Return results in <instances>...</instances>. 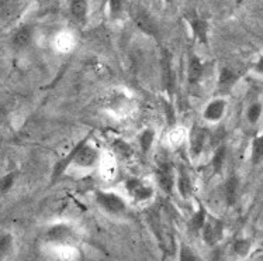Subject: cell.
I'll list each match as a JSON object with an SVG mask.
<instances>
[{
  "label": "cell",
  "instance_id": "e0dca14e",
  "mask_svg": "<svg viewBox=\"0 0 263 261\" xmlns=\"http://www.w3.org/2000/svg\"><path fill=\"white\" fill-rule=\"evenodd\" d=\"M238 192H239V180L236 175H230L228 180L226 181V184H224V198H226V202L230 206L236 203Z\"/></svg>",
  "mask_w": 263,
  "mask_h": 261
},
{
  "label": "cell",
  "instance_id": "83f0119b",
  "mask_svg": "<svg viewBox=\"0 0 263 261\" xmlns=\"http://www.w3.org/2000/svg\"><path fill=\"white\" fill-rule=\"evenodd\" d=\"M114 148H116V151L120 152L121 157H128L129 154L133 152V150H131V147H129L128 144L121 142V140H117V142L114 143Z\"/></svg>",
  "mask_w": 263,
  "mask_h": 261
},
{
  "label": "cell",
  "instance_id": "5b68a950",
  "mask_svg": "<svg viewBox=\"0 0 263 261\" xmlns=\"http://www.w3.org/2000/svg\"><path fill=\"white\" fill-rule=\"evenodd\" d=\"M125 189L128 192L129 198L134 202H148L151 201L154 195H155V190L149 185L146 181L137 178V177H129L128 180L125 181Z\"/></svg>",
  "mask_w": 263,
  "mask_h": 261
},
{
  "label": "cell",
  "instance_id": "9a60e30c",
  "mask_svg": "<svg viewBox=\"0 0 263 261\" xmlns=\"http://www.w3.org/2000/svg\"><path fill=\"white\" fill-rule=\"evenodd\" d=\"M226 110V99H214V100H211L210 103H207V106L204 108V110H203V117H204V120L210 121V123H217V121H220V120L224 117Z\"/></svg>",
  "mask_w": 263,
  "mask_h": 261
},
{
  "label": "cell",
  "instance_id": "5bb4252c",
  "mask_svg": "<svg viewBox=\"0 0 263 261\" xmlns=\"http://www.w3.org/2000/svg\"><path fill=\"white\" fill-rule=\"evenodd\" d=\"M175 188L179 192V195L186 201L190 199L193 195V181H192L189 171L183 165H179L176 169V185H175Z\"/></svg>",
  "mask_w": 263,
  "mask_h": 261
},
{
  "label": "cell",
  "instance_id": "277c9868",
  "mask_svg": "<svg viewBox=\"0 0 263 261\" xmlns=\"http://www.w3.org/2000/svg\"><path fill=\"white\" fill-rule=\"evenodd\" d=\"M45 240L58 246H70L78 241L76 230L68 223H58L51 226L45 232Z\"/></svg>",
  "mask_w": 263,
  "mask_h": 261
},
{
  "label": "cell",
  "instance_id": "f546056e",
  "mask_svg": "<svg viewBox=\"0 0 263 261\" xmlns=\"http://www.w3.org/2000/svg\"><path fill=\"white\" fill-rule=\"evenodd\" d=\"M7 120H9V110H7L3 102H0V127L5 126L7 123Z\"/></svg>",
  "mask_w": 263,
  "mask_h": 261
},
{
  "label": "cell",
  "instance_id": "3957f363",
  "mask_svg": "<svg viewBox=\"0 0 263 261\" xmlns=\"http://www.w3.org/2000/svg\"><path fill=\"white\" fill-rule=\"evenodd\" d=\"M90 136H86L82 138L81 142H78V151H76L75 160L72 165L79 167V168H93L99 164V151L91 146Z\"/></svg>",
  "mask_w": 263,
  "mask_h": 261
},
{
  "label": "cell",
  "instance_id": "7a4b0ae2",
  "mask_svg": "<svg viewBox=\"0 0 263 261\" xmlns=\"http://www.w3.org/2000/svg\"><path fill=\"white\" fill-rule=\"evenodd\" d=\"M95 201L103 212L111 216H121L127 212V203L123 199V196L111 190L97 189L95 192Z\"/></svg>",
  "mask_w": 263,
  "mask_h": 261
},
{
  "label": "cell",
  "instance_id": "ac0fdd59",
  "mask_svg": "<svg viewBox=\"0 0 263 261\" xmlns=\"http://www.w3.org/2000/svg\"><path fill=\"white\" fill-rule=\"evenodd\" d=\"M207 211H205V207L203 205H200L199 209L196 211L192 219L189 220V230L192 232L193 234H197L201 232V228H203V224H204L205 219H207Z\"/></svg>",
  "mask_w": 263,
  "mask_h": 261
},
{
  "label": "cell",
  "instance_id": "d6986e66",
  "mask_svg": "<svg viewBox=\"0 0 263 261\" xmlns=\"http://www.w3.org/2000/svg\"><path fill=\"white\" fill-rule=\"evenodd\" d=\"M155 136L156 133L154 129H144L141 131L140 137H138V143H140V147L142 154H148L151 151V148L154 146V142H155Z\"/></svg>",
  "mask_w": 263,
  "mask_h": 261
},
{
  "label": "cell",
  "instance_id": "7c38bea8",
  "mask_svg": "<svg viewBox=\"0 0 263 261\" xmlns=\"http://www.w3.org/2000/svg\"><path fill=\"white\" fill-rule=\"evenodd\" d=\"M209 140V133L203 127H193L190 137H189V147H190V155L193 158H197L201 155L204 150L205 143Z\"/></svg>",
  "mask_w": 263,
  "mask_h": 261
},
{
  "label": "cell",
  "instance_id": "2e32d148",
  "mask_svg": "<svg viewBox=\"0 0 263 261\" xmlns=\"http://www.w3.org/2000/svg\"><path fill=\"white\" fill-rule=\"evenodd\" d=\"M69 14L72 20L85 26L89 17V0H69Z\"/></svg>",
  "mask_w": 263,
  "mask_h": 261
},
{
  "label": "cell",
  "instance_id": "44dd1931",
  "mask_svg": "<svg viewBox=\"0 0 263 261\" xmlns=\"http://www.w3.org/2000/svg\"><path fill=\"white\" fill-rule=\"evenodd\" d=\"M251 161L253 165H259L263 161V134H259L252 140Z\"/></svg>",
  "mask_w": 263,
  "mask_h": 261
},
{
  "label": "cell",
  "instance_id": "484cf974",
  "mask_svg": "<svg viewBox=\"0 0 263 261\" xmlns=\"http://www.w3.org/2000/svg\"><path fill=\"white\" fill-rule=\"evenodd\" d=\"M179 261H201V258L187 245L180 243V246H179Z\"/></svg>",
  "mask_w": 263,
  "mask_h": 261
},
{
  "label": "cell",
  "instance_id": "ba28073f",
  "mask_svg": "<svg viewBox=\"0 0 263 261\" xmlns=\"http://www.w3.org/2000/svg\"><path fill=\"white\" fill-rule=\"evenodd\" d=\"M186 22L189 23L190 26V30H192V34L193 37L199 41L200 44L203 45H207L209 44V34H210V23L200 17L199 14H196L194 11L186 14Z\"/></svg>",
  "mask_w": 263,
  "mask_h": 261
},
{
  "label": "cell",
  "instance_id": "cb8c5ba5",
  "mask_svg": "<svg viewBox=\"0 0 263 261\" xmlns=\"http://www.w3.org/2000/svg\"><path fill=\"white\" fill-rule=\"evenodd\" d=\"M16 178L17 172H14V171L7 172V174L0 178V195H5V194H7L13 188L14 182H16Z\"/></svg>",
  "mask_w": 263,
  "mask_h": 261
},
{
  "label": "cell",
  "instance_id": "9c48e42d",
  "mask_svg": "<svg viewBox=\"0 0 263 261\" xmlns=\"http://www.w3.org/2000/svg\"><path fill=\"white\" fill-rule=\"evenodd\" d=\"M205 69H207V65H205L204 61L201 60L199 55L190 53L187 58V71H186L189 85L197 86L204 78Z\"/></svg>",
  "mask_w": 263,
  "mask_h": 261
},
{
  "label": "cell",
  "instance_id": "4dcf8cb0",
  "mask_svg": "<svg viewBox=\"0 0 263 261\" xmlns=\"http://www.w3.org/2000/svg\"><path fill=\"white\" fill-rule=\"evenodd\" d=\"M253 72L258 75H263V55L259 57V60L253 64Z\"/></svg>",
  "mask_w": 263,
  "mask_h": 261
},
{
  "label": "cell",
  "instance_id": "8992f818",
  "mask_svg": "<svg viewBox=\"0 0 263 261\" xmlns=\"http://www.w3.org/2000/svg\"><path fill=\"white\" fill-rule=\"evenodd\" d=\"M155 180L158 186L165 194L172 195L176 185V169L171 163H159L155 168Z\"/></svg>",
  "mask_w": 263,
  "mask_h": 261
},
{
  "label": "cell",
  "instance_id": "52a82bcc",
  "mask_svg": "<svg viewBox=\"0 0 263 261\" xmlns=\"http://www.w3.org/2000/svg\"><path fill=\"white\" fill-rule=\"evenodd\" d=\"M201 236H203V240L207 246L218 245L222 239V236H224L222 220L207 215V219H205L204 224L201 228Z\"/></svg>",
  "mask_w": 263,
  "mask_h": 261
},
{
  "label": "cell",
  "instance_id": "603a6c76",
  "mask_svg": "<svg viewBox=\"0 0 263 261\" xmlns=\"http://www.w3.org/2000/svg\"><path fill=\"white\" fill-rule=\"evenodd\" d=\"M263 112V105L260 102H255L247 110V119L251 125H256L260 119Z\"/></svg>",
  "mask_w": 263,
  "mask_h": 261
},
{
  "label": "cell",
  "instance_id": "30bf717a",
  "mask_svg": "<svg viewBox=\"0 0 263 261\" xmlns=\"http://www.w3.org/2000/svg\"><path fill=\"white\" fill-rule=\"evenodd\" d=\"M32 40H34V27L30 24H23L11 34L10 43L13 49L23 51V49L28 48L31 45Z\"/></svg>",
  "mask_w": 263,
  "mask_h": 261
},
{
  "label": "cell",
  "instance_id": "4fadbf2b",
  "mask_svg": "<svg viewBox=\"0 0 263 261\" xmlns=\"http://www.w3.org/2000/svg\"><path fill=\"white\" fill-rule=\"evenodd\" d=\"M239 72L235 71L231 66H222L218 75V82H217V89L220 93L231 92L232 88L235 86L239 81Z\"/></svg>",
  "mask_w": 263,
  "mask_h": 261
},
{
  "label": "cell",
  "instance_id": "ffe728a7",
  "mask_svg": "<svg viewBox=\"0 0 263 261\" xmlns=\"http://www.w3.org/2000/svg\"><path fill=\"white\" fill-rule=\"evenodd\" d=\"M227 157V147L224 144H221L217 147V150L213 154V158H211V168H213V172L214 174H218L221 172V169L224 167V163H226Z\"/></svg>",
  "mask_w": 263,
  "mask_h": 261
},
{
  "label": "cell",
  "instance_id": "6da1fadb",
  "mask_svg": "<svg viewBox=\"0 0 263 261\" xmlns=\"http://www.w3.org/2000/svg\"><path fill=\"white\" fill-rule=\"evenodd\" d=\"M129 16L134 22L135 27L148 37L154 38L156 41H161V28L155 20V17L146 10L144 6L133 5L129 6Z\"/></svg>",
  "mask_w": 263,
  "mask_h": 261
},
{
  "label": "cell",
  "instance_id": "8fae6325",
  "mask_svg": "<svg viewBox=\"0 0 263 261\" xmlns=\"http://www.w3.org/2000/svg\"><path fill=\"white\" fill-rule=\"evenodd\" d=\"M161 71H162V85H163V89L171 95L173 91V88H175V75H173L172 57H171V54H169V51H167L166 48L162 49Z\"/></svg>",
  "mask_w": 263,
  "mask_h": 261
},
{
  "label": "cell",
  "instance_id": "f1b7e54d",
  "mask_svg": "<svg viewBox=\"0 0 263 261\" xmlns=\"http://www.w3.org/2000/svg\"><path fill=\"white\" fill-rule=\"evenodd\" d=\"M20 0H0V11L11 10Z\"/></svg>",
  "mask_w": 263,
  "mask_h": 261
},
{
  "label": "cell",
  "instance_id": "d4e9b609",
  "mask_svg": "<svg viewBox=\"0 0 263 261\" xmlns=\"http://www.w3.org/2000/svg\"><path fill=\"white\" fill-rule=\"evenodd\" d=\"M232 250L238 257H247L251 251V241L248 239H238L234 241Z\"/></svg>",
  "mask_w": 263,
  "mask_h": 261
},
{
  "label": "cell",
  "instance_id": "1f68e13d",
  "mask_svg": "<svg viewBox=\"0 0 263 261\" xmlns=\"http://www.w3.org/2000/svg\"><path fill=\"white\" fill-rule=\"evenodd\" d=\"M163 2H165V3H167V5H172L175 0H163Z\"/></svg>",
  "mask_w": 263,
  "mask_h": 261
},
{
  "label": "cell",
  "instance_id": "7402d4cb",
  "mask_svg": "<svg viewBox=\"0 0 263 261\" xmlns=\"http://www.w3.org/2000/svg\"><path fill=\"white\" fill-rule=\"evenodd\" d=\"M125 10V0H108V16L111 20H118Z\"/></svg>",
  "mask_w": 263,
  "mask_h": 261
},
{
  "label": "cell",
  "instance_id": "4316f807",
  "mask_svg": "<svg viewBox=\"0 0 263 261\" xmlns=\"http://www.w3.org/2000/svg\"><path fill=\"white\" fill-rule=\"evenodd\" d=\"M13 247V236L10 233L0 234V257H5Z\"/></svg>",
  "mask_w": 263,
  "mask_h": 261
}]
</instances>
